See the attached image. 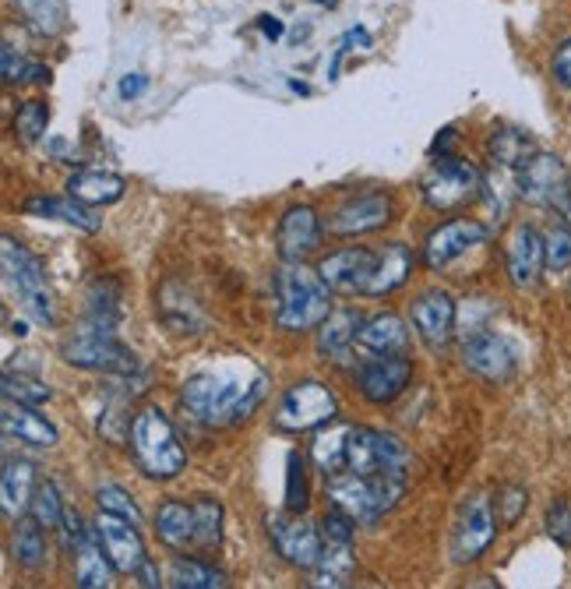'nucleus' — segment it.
Segmentation results:
<instances>
[{
	"label": "nucleus",
	"instance_id": "nucleus-1",
	"mask_svg": "<svg viewBox=\"0 0 571 589\" xmlns=\"http://www.w3.org/2000/svg\"><path fill=\"white\" fill-rule=\"evenodd\" d=\"M180 399L201 424H240L264 399V374L251 364L212 368L187 378Z\"/></svg>",
	"mask_w": 571,
	"mask_h": 589
},
{
	"label": "nucleus",
	"instance_id": "nucleus-2",
	"mask_svg": "<svg viewBox=\"0 0 571 589\" xmlns=\"http://www.w3.org/2000/svg\"><path fill=\"white\" fill-rule=\"evenodd\" d=\"M276 321L286 332L321 329V321L332 314V287L303 261H286L276 272Z\"/></svg>",
	"mask_w": 571,
	"mask_h": 589
},
{
	"label": "nucleus",
	"instance_id": "nucleus-3",
	"mask_svg": "<svg viewBox=\"0 0 571 589\" xmlns=\"http://www.w3.org/2000/svg\"><path fill=\"white\" fill-rule=\"evenodd\" d=\"M406 490V477H395V473H335L329 477V498L332 508L346 512L356 523H377L385 512L398 505Z\"/></svg>",
	"mask_w": 571,
	"mask_h": 589
},
{
	"label": "nucleus",
	"instance_id": "nucleus-4",
	"mask_svg": "<svg viewBox=\"0 0 571 589\" xmlns=\"http://www.w3.org/2000/svg\"><path fill=\"white\" fill-rule=\"evenodd\" d=\"M131 452H135L138 469L152 480H174L187 466V452L177 438L174 424L156 406H145L131 421Z\"/></svg>",
	"mask_w": 571,
	"mask_h": 589
},
{
	"label": "nucleus",
	"instance_id": "nucleus-5",
	"mask_svg": "<svg viewBox=\"0 0 571 589\" xmlns=\"http://www.w3.org/2000/svg\"><path fill=\"white\" fill-rule=\"evenodd\" d=\"M64 360L74 368L103 371V374H135L138 371L135 353L113 335L110 326H100V321H85V326L68 339Z\"/></svg>",
	"mask_w": 571,
	"mask_h": 589
},
{
	"label": "nucleus",
	"instance_id": "nucleus-6",
	"mask_svg": "<svg viewBox=\"0 0 571 589\" xmlns=\"http://www.w3.org/2000/svg\"><path fill=\"white\" fill-rule=\"evenodd\" d=\"M0 255H4V276H8V287L18 293L22 300V308L40 321V326H50L53 321V297L46 287V272L35 255H29L22 244L14 237H4L0 244Z\"/></svg>",
	"mask_w": 571,
	"mask_h": 589
},
{
	"label": "nucleus",
	"instance_id": "nucleus-7",
	"mask_svg": "<svg viewBox=\"0 0 571 589\" xmlns=\"http://www.w3.org/2000/svg\"><path fill=\"white\" fill-rule=\"evenodd\" d=\"M484 174L466 159H451L445 156L442 163L430 166V174L424 177V198L437 213H455V208H466L484 195Z\"/></svg>",
	"mask_w": 571,
	"mask_h": 589
},
{
	"label": "nucleus",
	"instance_id": "nucleus-8",
	"mask_svg": "<svg viewBox=\"0 0 571 589\" xmlns=\"http://www.w3.org/2000/svg\"><path fill=\"white\" fill-rule=\"evenodd\" d=\"M406 466L409 452L398 438L374 427H350L342 473H395V477H406Z\"/></svg>",
	"mask_w": 571,
	"mask_h": 589
},
{
	"label": "nucleus",
	"instance_id": "nucleus-9",
	"mask_svg": "<svg viewBox=\"0 0 571 589\" xmlns=\"http://www.w3.org/2000/svg\"><path fill=\"white\" fill-rule=\"evenodd\" d=\"M321 537H325V555H321L318 568L311 572L314 589H339L353 579V537H356V519H350L346 512L332 508L325 523H321Z\"/></svg>",
	"mask_w": 571,
	"mask_h": 589
},
{
	"label": "nucleus",
	"instance_id": "nucleus-10",
	"mask_svg": "<svg viewBox=\"0 0 571 589\" xmlns=\"http://www.w3.org/2000/svg\"><path fill=\"white\" fill-rule=\"evenodd\" d=\"M335 413H339V403H335V395L325 385H321V382H300V385H293L290 392L282 395V403L276 410V427L290 431V434L314 431L321 424H332Z\"/></svg>",
	"mask_w": 571,
	"mask_h": 589
},
{
	"label": "nucleus",
	"instance_id": "nucleus-11",
	"mask_svg": "<svg viewBox=\"0 0 571 589\" xmlns=\"http://www.w3.org/2000/svg\"><path fill=\"white\" fill-rule=\"evenodd\" d=\"M498 512H494V502L487 494H473V498L463 505L459 519H455V534H451V558L459 565H469L476 558H484V550L494 544V534H498Z\"/></svg>",
	"mask_w": 571,
	"mask_h": 589
},
{
	"label": "nucleus",
	"instance_id": "nucleus-12",
	"mask_svg": "<svg viewBox=\"0 0 571 589\" xmlns=\"http://www.w3.org/2000/svg\"><path fill=\"white\" fill-rule=\"evenodd\" d=\"M519 195L532 205L561 208L571 198V174L554 152H532L529 163L519 169Z\"/></svg>",
	"mask_w": 571,
	"mask_h": 589
},
{
	"label": "nucleus",
	"instance_id": "nucleus-13",
	"mask_svg": "<svg viewBox=\"0 0 571 589\" xmlns=\"http://www.w3.org/2000/svg\"><path fill=\"white\" fill-rule=\"evenodd\" d=\"M409 378H413V364L403 353H371L356 368V389L367 403L385 406L406 392Z\"/></svg>",
	"mask_w": 571,
	"mask_h": 589
},
{
	"label": "nucleus",
	"instance_id": "nucleus-14",
	"mask_svg": "<svg viewBox=\"0 0 571 589\" xmlns=\"http://www.w3.org/2000/svg\"><path fill=\"white\" fill-rule=\"evenodd\" d=\"M269 537L279 555L293 568H303V572H314L321 555H325V537H321V529L311 526L308 519H297V512L293 516H276L269 523Z\"/></svg>",
	"mask_w": 571,
	"mask_h": 589
},
{
	"label": "nucleus",
	"instance_id": "nucleus-15",
	"mask_svg": "<svg viewBox=\"0 0 571 589\" xmlns=\"http://www.w3.org/2000/svg\"><path fill=\"white\" fill-rule=\"evenodd\" d=\"M516 347L487 329H476L463 343V364L484 382H508L516 374Z\"/></svg>",
	"mask_w": 571,
	"mask_h": 589
},
{
	"label": "nucleus",
	"instance_id": "nucleus-16",
	"mask_svg": "<svg viewBox=\"0 0 571 589\" xmlns=\"http://www.w3.org/2000/svg\"><path fill=\"white\" fill-rule=\"evenodd\" d=\"M381 251H367V247H346L329 258H321L318 272L335 293H367L374 272H377Z\"/></svg>",
	"mask_w": 571,
	"mask_h": 589
},
{
	"label": "nucleus",
	"instance_id": "nucleus-17",
	"mask_svg": "<svg viewBox=\"0 0 571 589\" xmlns=\"http://www.w3.org/2000/svg\"><path fill=\"white\" fill-rule=\"evenodd\" d=\"M95 534H100L106 555L113 561V568L124 576H135L138 568L145 565V544L138 534V523H131L124 516H113V512L100 508V523H95Z\"/></svg>",
	"mask_w": 571,
	"mask_h": 589
},
{
	"label": "nucleus",
	"instance_id": "nucleus-18",
	"mask_svg": "<svg viewBox=\"0 0 571 589\" xmlns=\"http://www.w3.org/2000/svg\"><path fill=\"white\" fill-rule=\"evenodd\" d=\"M487 240V226L476 223V219H451L445 226H437V230L427 237L424 244V265L430 272H442L448 265L466 255L469 247L484 244Z\"/></svg>",
	"mask_w": 571,
	"mask_h": 589
},
{
	"label": "nucleus",
	"instance_id": "nucleus-19",
	"mask_svg": "<svg viewBox=\"0 0 571 589\" xmlns=\"http://www.w3.org/2000/svg\"><path fill=\"white\" fill-rule=\"evenodd\" d=\"M508 279H511V287H519V290H529V287H537L543 269H547V247H543V237L532 230L529 223H519L516 230H511L508 237Z\"/></svg>",
	"mask_w": 571,
	"mask_h": 589
},
{
	"label": "nucleus",
	"instance_id": "nucleus-20",
	"mask_svg": "<svg viewBox=\"0 0 571 589\" xmlns=\"http://www.w3.org/2000/svg\"><path fill=\"white\" fill-rule=\"evenodd\" d=\"M276 244L282 261H303L308 255H314L321 244V219L314 208L311 205L286 208V216L279 219V230H276Z\"/></svg>",
	"mask_w": 571,
	"mask_h": 589
},
{
	"label": "nucleus",
	"instance_id": "nucleus-21",
	"mask_svg": "<svg viewBox=\"0 0 571 589\" xmlns=\"http://www.w3.org/2000/svg\"><path fill=\"white\" fill-rule=\"evenodd\" d=\"M413 326L427 350H445L455 332V300L445 290H427L413 303Z\"/></svg>",
	"mask_w": 571,
	"mask_h": 589
},
{
	"label": "nucleus",
	"instance_id": "nucleus-22",
	"mask_svg": "<svg viewBox=\"0 0 571 589\" xmlns=\"http://www.w3.org/2000/svg\"><path fill=\"white\" fill-rule=\"evenodd\" d=\"M74 582H79L82 589H106L113 586V561L106 555V547L100 540V534H95V526H89L85 534L79 537V544H74Z\"/></svg>",
	"mask_w": 571,
	"mask_h": 589
},
{
	"label": "nucleus",
	"instance_id": "nucleus-23",
	"mask_svg": "<svg viewBox=\"0 0 571 589\" xmlns=\"http://www.w3.org/2000/svg\"><path fill=\"white\" fill-rule=\"evenodd\" d=\"M0 427H4L8 438H18L22 445H32V448H53L56 445V427L46 421V416L35 413V406L14 403V399H4Z\"/></svg>",
	"mask_w": 571,
	"mask_h": 589
},
{
	"label": "nucleus",
	"instance_id": "nucleus-24",
	"mask_svg": "<svg viewBox=\"0 0 571 589\" xmlns=\"http://www.w3.org/2000/svg\"><path fill=\"white\" fill-rule=\"evenodd\" d=\"M392 219V198L388 195H364L350 205H342L332 219V234L353 237V234H371L381 230Z\"/></svg>",
	"mask_w": 571,
	"mask_h": 589
},
{
	"label": "nucleus",
	"instance_id": "nucleus-25",
	"mask_svg": "<svg viewBox=\"0 0 571 589\" xmlns=\"http://www.w3.org/2000/svg\"><path fill=\"white\" fill-rule=\"evenodd\" d=\"M32 494H35V466L29 459H8L4 480H0V505H4V516L11 523H18L32 508Z\"/></svg>",
	"mask_w": 571,
	"mask_h": 589
},
{
	"label": "nucleus",
	"instance_id": "nucleus-26",
	"mask_svg": "<svg viewBox=\"0 0 571 589\" xmlns=\"http://www.w3.org/2000/svg\"><path fill=\"white\" fill-rule=\"evenodd\" d=\"M356 343L364 347L367 353H406L409 329H406V321L398 318V314L385 311V314L367 318L364 326H360Z\"/></svg>",
	"mask_w": 571,
	"mask_h": 589
},
{
	"label": "nucleus",
	"instance_id": "nucleus-27",
	"mask_svg": "<svg viewBox=\"0 0 571 589\" xmlns=\"http://www.w3.org/2000/svg\"><path fill=\"white\" fill-rule=\"evenodd\" d=\"M156 534L166 547L174 550H187V547H198V516H195V505H184V502H166L156 512Z\"/></svg>",
	"mask_w": 571,
	"mask_h": 589
},
{
	"label": "nucleus",
	"instance_id": "nucleus-28",
	"mask_svg": "<svg viewBox=\"0 0 571 589\" xmlns=\"http://www.w3.org/2000/svg\"><path fill=\"white\" fill-rule=\"evenodd\" d=\"M29 216H43V219H61L68 226H79L85 234H95L103 226V219L92 213V205L79 202V198H29L25 202Z\"/></svg>",
	"mask_w": 571,
	"mask_h": 589
},
{
	"label": "nucleus",
	"instance_id": "nucleus-29",
	"mask_svg": "<svg viewBox=\"0 0 571 589\" xmlns=\"http://www.w3.org/2000/svg\"><path fill=\"white\" fill-rule=\"evenodd\" d=\"M360 326H364V318H360L356 311H332L325 321H321V329H318V350L325 360H339V356H346L350 347L356 343V335H360Z\"/></svg>",
	"mask_w": 571,
	"mask_h": 589
},
{
	"label": "nucleus",
	"instance_id": "nucleus-30",
	"mask_svg": "<svg viewBox=\"0 0 571 589\" xmlns=\"http://www.w3.org/2000/svg\"><path fill=\"white\" fill-rule=\"evenodd\" d=\"M68 195L85 205H113L124 198V180L117 174H103V169H82L68 180Z\"/></svg>",
	"mask_w": 571,
	"mask_h": 589
},
{
	"label": "nucleus",
	"instance_id": "nucleus-31",
	"mask_svg": "<svg viewBox=\"0 0 571 589\" xmlns=\"http://www.w3.org/2000/svg\"><path fill=\"white\" fill-rule=\"evenodd\" d=\"M409 272H413L409 247L406 244H388L385 251H381V258H377V272H374V282H371L367 297H385V293L398 290L409 279Z\"/></svg>",
	"mask_w": 571,
	"mask_h": 589
},
{
	"label": "nucleus",
	"instance_id": "nucleus-32",
	"mask_svg": "<svg viewBox=\"0 0 571 589\" xmlns=\"http://www.w3.org/2000/svg\"><path fill=\"white\" fill-rule=\"evenodd\" d=\"M346 438H350V424H321L318 434H314V445H311V455L318 469L325 473V480L335 477V473H342V466H346Z\"/></svg>",
	"mask_w": 571,
	"mask_h": 589
},
{
	"label": "nucleus",
	"instance_id": "nucleus-33",
	"mask_svg": "<svg viewBox=\"0 0 571 589\" xmlns=\"http://www.w3.org/2000/svg\"><path fill=\"white\" fill-rule=\"evenodd\" d=\"M532 152H537V142L519 127H498L490 138V159L501 169H522Z\"/></svg>",
	"mask_w": 571,
	"mask_h": 589
},
{
	"label": "nucleus",
	"instance_id": "nucleus-34",
	"mask_svg": "<svg viewBox=\"0 0 571 589\" xmlns=\"http://www.w3.org/2000/svg\"><path fill=\"white\" fill-rule=\"evenodd\" d=\"M43 523L35 519V516H22L14 526V540H11V555L14 561L22 565V568H43L46 561V537H43Z\"/></svg>",
	"mask_w": 571,
	"mask_h": 589
},
{
	"label": "nucleus",
	"instance_id": "nucleus-35",
	"mask_svg": "<svg viewBox=\"0 0 571 589\" xmlns=\"http://www.w3.org/2000/svg\"><path fill=\"white\" fill-rule=\"evenodd\" d=\"M169 586H177V589H222L226 576L219 572V568L205 565V561L177 558L174 568H169Z\"/></svg>",
	"mask_w": 571,
	"mask_h": 589
},
{
	"label": "nucleus",
	"instance_id": "nucleus-36",
	"mask_svg": "<svg viewBox=\"0 0 571 589\" xmlns=\"http://www.w3.org/2000/svg\"><path fill=\"white\" fill-rule=\"evenodd\" d=\"M46 124H50V106L43 100H29L18 106L14 113V135L22 138L25 145L40 142L46 135Z\"/></svg>",
	"mask_w": 571,
	"mask_h": 589
},
{
	"label": "nucleus",
	"instance_id": "nucleus-37",
	"mask_svg": "<svg viewBox=\"0 0 571 589\" xmlns=\"http://www.w3.org/2000/svg\"><path fill=\"white\" fill-rule=\"evenodd\" d=\"M190 505H195V516H198V547L201 550L216 547L222 537V505L216 498H198Z\"/></svg>",
	"mask_w": 571,
	"mask_h": 589
},
{
	"label": "nucleus",
	"instance_id": "nucleus-38",
	"mask_svg": "<svg viewBox=\"0 0 571 589\" xmlns=\"http://www.w3.org/2000/svg\"><path fill=\"white\" fill-rule=\"evenodd\" d=\"M32 516L40 519L46 529H61V523H64V502H61V494H56V487L50 484V480H43L40 487H35V494H32Z\"/></svg>",
	"mask_w": 571,
	"mask_h": 589
},
{
	"label": "nucleus",
	"instance_id": "nucleus-39",
	"mask_svg": "<svg viewBox=\"0 0 571 589\" xmlns=\"http://www.w3.org/2000/svg\"><path fill=\"white\" fill-rule=\"evenodd\" d=\"M4 399H14V403H25V406H40L50 399V389L43 382H35V378H25V374H4V385H0Z\"/></svg>",
	"mask_w": 571,
	"mask_h": 589
},
{
	"label": "nucleus",
	"instance_id": "nucleus-40",
	"mask_svg": "<svg viewBox=\"0 0 571 589\" xmlns=\"http://www.w3.org/2000/svg\"><path fill=\"white\" fill-rule=\"evenodd\" d=\"M543 247H547V269L550 272L571 269V230H568L564 223H558L554 230H547Z\"/></svg>",
	"mask_w": 571,
	"mask_h": 589
},
{
	"label": "nucleus",
	"instance_id": "nucleus-41",
	"mask_svg": "<svg viewBox=\"0 0 571 589\" xmlns=\"http://www.w3.org/2000/svg\"><path fill=\"white\" fill-rule=\"evenodd\" d=\"M95 498H100V508H103V512H113V516H124V519H131V523L142 526V512H138L135 502H131V494H127L124 487L103 484L100 490H95Z\"/></svg>",
	"mask_w": 571,
	"mask_h": 589
},
{
	"label": "nucleus",
	"instance_id": "nucleus-42",
	"mask_svg": "<svg viewBox=\"0 0 571 589\" xmlns=\"http://www.w3.org/2000/svg\"><path fill=\"white\" fill-rule=\"evenodd\" d=\"M529 505V494L516 484H508L498 490V502H494V512H498V523L501 526H516L522 519V512Z\"/></svg>",
	"mask_w": 571,
	"mask_h": 589
},
{
	"label": "nucleus",
	"instance_id": "nucleus-43",
	"mask_svg": "<svg viewBox=\"0 0 571 589\" xmlns=\"http://www.w3.org/2000/svg\"><path fill=\"white\" fill-rule=\"evenodd\" d=\"M286 508L297 516L308 508V480H303V459L297 452L290 455V473H286Z\"/></svg>",
	"mask_w": 571,
	"mask_h": 589
},
{
	"label": "nucleus",
	"instance_id": "nucleus-44",
	"mask_svg": "<svg viewBox=\"0 0 571 589\" xmlns=\"http://www.w3.org/2000/svg\"><path fill=\"white\" fill-rule=\"evenodd\" d=\"M547 534L558 547H571V502H554L547 508Z\"/></svg>",
	"mask_w": 571,
	"mask_h": 589
},
{
	"label": "nucleus",
	"instance_id": "nucleus-45",
	"mask_svg": "<svg viewBox=\"0 0 571 589\" xmlns=\"http://www.w3.org/2000/svg\"><path fill=\"white\" fill-rule=\"evenodd\" d=\"M25 79H35V64L22 61V56L14 53V46H4V82L14 85V82H25Z\"/></svg>",
	"mask_w": 571,
	"mask_h": 589
},
{
	"label": "nucleus",
	"instance_id": "nucleus-46",
	"mask_svg": "<svg viewBox=\"0 0 571 589\" xmlns=\"http://www.w3.org/2000/svg\"><path fill=\"white\" fill-rule=\"evenodd\" d=\"M550 74H554V82L561 89H571V40H564L554 56H550Z\"/></svg>",
	"mask_w": 571,
	"mask_h": 589
},
{
	"label": "nucleus",
	"instance_id": "nucleus-47",
	"mask_svg": "<svg viewBox=\"0 0 571 589\" xmlns=\"http://www.w3.org/2000/svg\"><path fill=\"white\" fill-rule=\"evenodd\" d=\"M135 579L142 586H159V572H156V565H152V558H145V565L135 572Z\"/></svg>",
	"mask_w": 571,
	"mask_h": 589
},
{
	"label": "nucleus",
	"instance_id": "nucleus-48",
	"mask_svg": "<svg viewBox=\"0 0 571 589\" xmlns=\"http://www.w3.org/2000/svg\"><path fill=\"white\" fill-rule=\"evenodd\" d=\"M142 89H145V79H142V74H131V79H124V82H121V96H124V100H131V96H138Z\"/></svg>",
	"mask_w": 571,
	"mask_h": 589
},
{
	"label": "nucleus",
	"instance_id": "nucleus-49",
	"mask_svg": "<svg viewBox=\"0 0 571 589\" xmlns=\"http://www.w3.org/2000/svg\"><path fill=\"white\" fill-rule=\"evenodd\" d=\"M558 213L564 216V226H568V230H571V198H568V202H564V205L558 208Z\"/></svg>",
	"mask_w": 571,
	"mask_h": 589
},
{
	"label": "nucleus",
	"instance_id": "nucleus-50",
	"mask_svg": "<svg viewBox=\"0 0 571 589\" xmlns=\"http://www.w3.org/2000/svg\"><path fill=\"white\" fill-rule=\"evenodd\" d=\"M568 300H571V282H568Z\"/></svg>",
	"mask_w": 571,
	"mask_h": 589
}]
</instances>
